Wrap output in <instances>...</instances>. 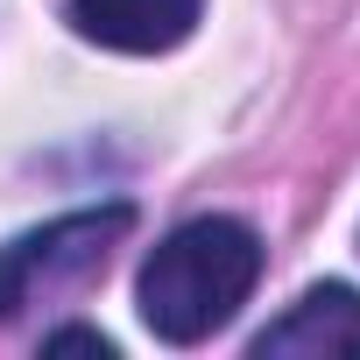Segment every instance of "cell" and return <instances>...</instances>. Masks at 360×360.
<instances>
[{"label": "cell", "instance_id": "cell-1", "mask_svg": "<svg viewBox=\"0 0 360 360\" xmlns=\"http://www.w3.org/2000/svg\"><path fill=\"white\" fill-rule=\"evenodd\" d=\"M255 283H262L255 226L205 212V219H184L176 233H162L148 248V262L134 276V304H141V325L162 346H198V339H212L219 325L240 318Z\"/></svg>", "mask_w": 360, "mask_h": 360}, {"label": "cell", "instance_id": "cell-2", "mask_svg": "<svg viewBox=\"0 0 360 360\" xmlns=\"http://www.w3.org/2000/svg\"><path fill=\"white\" fill-rule=\"evenodd\" d=\"M134 226V205H85V212H64L50 226H29L0 248V325L22 318L29 304H57V297H78L113 240Z\"/></svg>", "mask_w": 360, "mask_h": 360}, {"label": "cell", "instance_id": "cell-3", "mask_svg": "<svg viewBox=\"0 0 360 360\" xmlns=\"http://www.w3.org/2000/svg\"><path fill=\"white\" fill-rule=\"evenodd\" d=\"M255 360H360V290L318 283L255 332Z\"/></svg>", "mask_w": 360, "mask_h": 360}, {"label": "cell", "instance_id": "cell-4", "mask_svg": "<svg viewBox=\"0 0 360 360\" xmlns=\"http://www.w3.org/2000/svg\"><path fill=\"white\" fill-rule=\"evenodd\" d=\"M205 0H71V29L120 57H162L198 29Z\"/></svg>", "mask_w": 360, "mask_h": 360}, {"label": "cell", "instance_id": "cell-5", "mask_svg": "<svg viewBox=\"0 0 360 360\" xmlns=\"http://www.w3.org/2000/svg\"><path fill=\"white\" fill-rule=\"evenodd\" d=\"M43 353H99V360H113V339L92 332V325H64V332L43 339Z\"/></svg>", "mask_w": 360, "mask_h": 360}]
</instances>
